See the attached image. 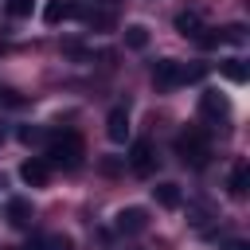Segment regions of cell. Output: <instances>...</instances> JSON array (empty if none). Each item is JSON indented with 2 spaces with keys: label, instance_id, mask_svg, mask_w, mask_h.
<instances>
[{
  "label": "cell",
  "instance_id": "6da1fadb",
  "mask_svg": "<svg viewBox=\"0 0 250 250\" xmlns=\"http://www.w3.org/2000/svg\"><path fill=\"white\" fill-rule=\"evenodd\" d=\"M199 74H203L199 66H184V62H176V59H160V62L152 66L156 90H176V86H184V82H195Z\"/></svg>",
  "mask_w": 250,
  "mask_h": 250
},
{
  "label": "cell",
  "instance_id": "7a4b0ae2",
  "mask_svg": "<svg viewBox=\"0 0 250 250\" xmlns=\"http://www.w3.org/2000/svg\"><path fill=\"white\" fill-rule=\"evenodd\" d=\"M176 152H180V160H184V164L203 168V164H207V156H211V141H207V133H203V129H184V133L176 137Z\"/></svg>",
  "mask_w": 250,
  "mask_h": 250
},
{
  "label": "cell",
  "instance_id": "3957f363",
  "mask_svg": "<svg viewBox=\"0 0 250 250\" xmlns=\"http://www.w3.org/2000/svg\"><path fill=\"white\" fill-rule=\"evenodd\" d=\"M47 156H51V164L74 168V164L82 160V141H78V133H62V137H51V145H47Z\"/></svg>",
  "mask_w": 250,
  "mask_h": 250
},
{
  "label": "cell",
  "instance_id": "277c9868",
  "mask_svg": "<svg viewBox=\"0 0 250 250\" xmlns=\"http://www.w3.org/2000/svg\"><path fill=\"white\" fill-rule=\"evenodd\" d=\"M113 227H117L121 234H141V230L148 227V211H145V207H121V211L113 215Z\"/></svg>",
  "mask_w": 250,
  "mask_h": 250
},
{
  "label": "cell",
  "instance_id": "5b68a950",
  "mask_svg": "<svg viewBox=\"0 0 250 250\" xmlns=\"http://www.w3.org/2000/svg\"><path fill=\"white\" fill-rule=\"evenodd\" d=\"M199 113H203L211 125H219V121H227V117H230V105H227V98H223L219 90H207V94L199 98Z\"/></svg>",
  "mask_w": 250,
  "mask_h": 250
},
{
  "label": "cell",
  "instance_id": "8992f818",
  "mask_svg": "<svg viewBox=\"0 0 250 250\" xmlns=\"http://www.w3.org/2000/svg\"><path fill=\"white\" fill-rule=\"evenodd\" d=\"M129 168H133L137 176H148V172L156 168V152H152V141H133V148H129Z\"/></svg>",
  "mask_w": 250,
  "mask_h": 250
},
{
  "label": "cell",
  "instance_id": "52a82bcc",
  "mask_svg": "<svg viewBox=\"0 0 250 250\" xmlns=\"http://www.w3.org/2000/svg\"><path fill=\"white\" fill-rule=\"evenodd\" d=\"M105 137H109L113 145H125V137H129V109H125V105H113V109H109V117H105Z\"/></svg>",
  "mask_w": 250,
  "mask_h": 250
},
{
  "label": "cell",
  "instance_id": "ba28073f",
  "mask_svg": "<svg viewBox=\"0 0 250 250\" xmlns=\"http://www.w3.org/2000/svg\"><path fill=\"white\" fill-rule=\"evenodd\" d=\"M47 176H51V164H47V160H39V156H31V160H23V164H20V180H23V184H31V188H43V184H47Z\"/></svg>",
  "mask_w": 250,
  "mask_h": 250
},
{
  "label": "cell",
  "instance_id": "9c48e42d",
  "mask_svg": "<svg viewBox=\"0 0 250 250\" xmlns=\"http://www.w3.org/2000/svg\"><path fill=\"white\" fill-rule=\"evenodd\" d=\"M74 16H82V4H78V0H51V4L43 8V20H47V23L74 20Z\"/></svg>",
  "mask_w": 250,
  "mask_h": 250
},
{
  "label": "cell",
  "instance_id": "30bf717a",
  "mask_svg": "<svg viewBox=\"0 0 250 250\" xmlns=\"http://www.w3.org/2000/svg\"><path fill=\"white\" fill-rule=\"evenodd\" d=\"M4 215H8V223H12L16 230H27V227H31V203H27V199H8Z\"/></svg>",
  "mask_w": 250,
  "mask_h": 250
},
{
  "label": "cell",
  "instance_id": "8fae6325",
  "mask_svg": "<svg viewBox=\"0 0 250 250\" xmlns=\"http://www.w3.org/2000/svg\"><path fill=\"white\" fill-rule=\"evenodd\" d=\"M246 184H250V164H246V160H234V168H230V180H227L230 195H246Z\"/></svg>",
  "mask_w": 250,
  "mask_h": 250
},
{
  "label": "cell",
  "instance_id": "7c38bea8",
  "mask_svg": "<svg viewBox=\"0 0 250 250\" xmlns=\"http://www.w3.org/2000/svg\"><path fill=\"white\" fill-rule=\"evenodd\" d=\"M176 31L195 39V35L203 31V20H199V12H176Z\"/></svg>",
  "mask_w": 250,
  "mask_h": 250
},
{
  "label": "cell",
  "instance_id": "4fadbf2b",
  "mask_svg": "<svg viewBox=\"0 0 250 250\" xmlns=\"http://www.w3.org/2000/svg\"><path fill=\"white\" fill-rule=\"evenodd\" d=\"M152 195H156V203H160V207H168V211H172V207H180V188H176L172 180L156 184V188H152Z\"/></svg>",
  "mask_w": 250,
  "mask_h": 250
},
{
  "label": "cell",
  "instance_id": "5bb4252c",
  "mask_svg": "<svg viewBox=\"0 0 250 250\" xmlns=\"http://www.w3.org/2000/svg\"><path fill=\"white\" fill-rule=\"evenodd\" d=\"M125 47L129 51H145L148 47V27L145 23H129L125 27Z\"/></svg>",
  "mask_w": 250,
  "mask_h": 250
},
{
  "label": "cell",
  "instance_id": "9a60e30c",
  "mask_svg": "<svg viewBox=\"0 0 250 250\" xmlns=\"http://www.w3.org/2000/svg\"><path fill=\"white\" fill-rule=\"evenodd\" d=\"M35 250H74V242L66 234H47V238L35 242Z\"/></svg>",
  "mask_w": 250,
  "mask_h": 250
},
{
  "label": "cell",
  "instance_id": "2e32d148",
  "mask_svg": "<svg viewBox=\"0 0 250 250\" xmlns=\"http://www.w3.org/2000/svg\"><path fill=\"white\" fill-rule=\"evenodd\" d=\"M223 74H227L230 82H246V62H242V59H227V62H223Z\"/></svg>",
  "mask_w": 250,
  "mask_h": 250
},
{
  "label": "cell",
  "instance_id": "e0dca14e",
  "mask_svg": "<svg viewBox=\"0 0 250 250\" xmlns=\"http://www.w3.org/2000/svg\"><path fill=\"white\" fill-rule=\"evenodd\" d=\"M20 141H23V145H43L47 133H43L39 125H23V129H20Z\"/></svg>",
  "mask_w": 250,
  "mask_h": 250
},
{
  "label": "cell",
  "instance_id": "ac0fdd59",
  "mask_svg": "<svg viewBox=\"0 0 250 250\" xmlns=\"http://www.w3.org/2000/svg\"><path fill=\"white\" fill-rule=\"evenodd\" d=\"M86 23H90V27H109L113 16H109V12H86Z\"/></svg>",
  "mask_w": 250,
  "mask_h": 250
},
{
  "label": "cell",
  "instance_id": "d6986e66",
  "mask_svg": "<svg viewBox=\"0 0 250 250\" xmlns=\"http://www.w3.org/2000/svg\"><path fill=\"white\" fill-rule=\"evenodd\" d=\"M8 12H12V16H31V0H12Z\"/></svg>",
  "mask_w": 250,
  "mask_h": 250
},
{
  "label": "cell",
  "instance_id": "ffe728a7",
  "mask_svg": "<svg viewBox=\"0 0 250 250\" xmlns=\"http://www.w3.org/2000/svg\"><path fill=\"white\" fill-rule=\"evenodd\" d=\"M0 105H20V98H16L12 90H4V86H0Z\"/></svg>",
  "mask_w": 250,
  "mask_h": 250
},
{
  "label": "cell",
  "instance_id": "44dd1931",
  "mask_svg": "<svg viewBox=\"0 0 250 250\" xmlns=\"http://www.w3.org/2000/svg\"><path fill=\"white\" fill-rule=\"evenodd\" d=\"M223 250H250V242H242V238H230Z\"/></svg>",
  "mask_w": 250,
  "mask_h": 250
},
{
  "label": "cell",
  "instance_id": "7402d4cb",
  "mask_svg": "<svg viewBox=\"0 0 250 250\" xmlns=\"http://www.w3.org/2000/svg\"><path fill=\"white\" fill-rule=\"evenodd\" d=\"M0 137H4V133H0Z\"/></svg>",
  "mask_w": 250,
  "mask_h": 250
}]
</instances>
